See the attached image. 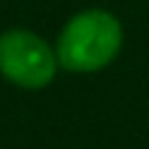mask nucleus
Segmentation results:
<instances>
[{"instance_id": "1", "label": "nucleus", "mask_w": 149, "mask_h": 149, "mask_svg": "<svg viewBox=\"0 0 149 149\" xmlns=\"http://www.w3.org/2000/svg\"><path fill=\"white\" fill-rule=\"evenodd\" d=\"M123 24L107 8H84L73 13L55 39V55L68 73H97L115 63L123 50Z\"/></svg>"}, {"instance_id": "2", "label": "nucleus", "mask_w": 149, "mask_h": 149, "mask_svg": "<svg viewBox=\"0 0 149 149\" xmlns=\"http://www.w3.org/2000/svg\"><path fill=\"white\" fill-rule=\"evenodd\" d=\"M55 45L31 29H5L0 34V76L21 89H45L58 76Z\"/></svg>"}]
</instances>
